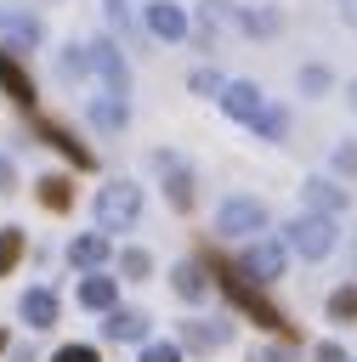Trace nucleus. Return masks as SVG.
Instances as JSON below:
<instances>
[{"label": "nucleus", "instance_id": "6e6552de", "mask_svg": "<svg viewBox=\"0 0 357 362\" xmlns=\"http://www.w3.org/2000/svg\"><path fill=\"white\" fill-rule=\"evenodd\" d=\"M221 107H227L238 124H255V119L266 113V96H261V85H249V79H232V85H227V96H221Z\"/></svg>", "mask_w": 357, "mask_h": 362}, {"label": "nucleus", "instance_id": "c9c22d12", "mask_svg": "<svg viewBox=\"0 0 357 362\" xmlns=\"http://www.w3.org/2000/svg\"><path fill=\"white\" fill-rule=\"evenodd\" d=\"M346 23H351V28H357V0H346Z\"/></svg>", "mask_w": 357, "mask_h": 362}, {"label": "nucleus", "instance_id": "9b49d317", "mask_svg": "<svg viewBox=\"0 0 357 362\" xmlns=\"http://www.w3.org/2000/svg\"><path fill=\"white\" fill-rule=\"evenodd\" d=\"M147 34L153 40H187V11L170 6V0H153L147 6Z\"/></svg>", "mask_w": 357, "mask_h": 362}, {"label": "nucleus", "instance_id": "f03ea898", "mask_svg": "<svg viewBox=\"0 0 357 362\" xmlns=\"http://www.w3.org/2000/svg\"><path fill=\"white\" fill-rule=\"evenodd\" d=\"M283 243H289V255H300V260H323V255H334V243H340L334 215H295V221L283 226Z\"/></svg>", "mask_w": 357, "mask_h": 362}, {"label": "nucleus", "instance_id": "e433bc0d", "mask_svg": "<svg viewBox=\"0 0 357 362\" xmlns=\"http://www.w3.org/2000/svg\"><path fill=\"white\" fill-rule=\"evenodd\" d=\"M346 102H351V107H357V79H351V85H346Z\"/></svg>", "mask_w": 357, "mask_h": 362}, {"label": "nucleus", "instance_id": "2f4dec72", "mask_svg": "<svg viewBox=\"0 0 357 362\" xmlns=\"http://www.w3.org/2000/svg\"><path fill=\"white\" fill-rule=\"evenodd\" d=\"M312 362H351V356H346V351L329 339V345H317V351H312Z\"/></svg>", "mask_w": 357, "mask_h": 362}, {"label": "nucleus", "instance_id": "6ab92c4d", "mask_svg": "<svg viewBox=\"0 0 357 362\" xmlns=\"http://www.w3.org/2000/svg\"><path fill=\"white\" fill-rule=\"evenodd\" d=\"M170 288H176L181 300H204V294H210V277H204L198 260H181V266L170 272Z\"/></svg>", "mask_w": 357, "mask_h": 362}, {"label": "nucleus", "instance_id": "7c9ffc66", "mask_svg": "<svg viewBox=\"0 0 357 362\" xmlns=\"http://www.w3.org/2000/svg\"><path fill=\"white\" fill-rule=\"evenodd\" d=\"M51 362H96V351H91V345H62Z\"/></svg>", "mask_w": 357, "mask_h": 362}, {"label": "nucleus", "instance_id": "4be33fe9", "mask_svg": "<svg viewBox=\"0 0 357 362\" xmlns=\"http://www.w3.org/2000/svg\"><path fill=\"white\" fill-rule=\"evenodd\" d=\"M238 28H244V34H278V28H283V17H278V11H266V6H255V11H238Z\"/></svg>", "mask_w": 357, "mask_h": 362}, {"label": "nucleus", "instance_id": "0eeeda50", "mask_svg": "<svg viewBox=\"0 0 357 362\" xmlns=\"http://www.w3.org/2000/svg\"><path fill=\"white\" fill-rule=\"evenodd\" d=\"M232 339V322H221V317H187L181 322V345L187 351H221Z\"/></svg>", "mask_w": 357, "mask_h": 362}, {"label": "nucleus", "instance_id": "39448f33", "mask_svg": "<svg viewBox=\"0 0 357 362\" xmlns=\"http://www.w3.org/2000/svg\"><path fill=\"white\" fill-rule=\"evenodd\" d=\"M283 260H289V243H278V238H255L249 249H244V277H255V283H278L283 277Z\"/></svg>", "mask_w": 357, "mask_h": 362}, {"label": "nucleus", "instance_id": "20e7f679", "mask_svg": "<svg viewBox=\"0 0 357 362\" xmlns=\"http://www.w3.org/2000/svg\"><path fill=\"white\" fill-rule=\"evenodd\" d=\"M215 232L221 238H261L266 232V204L261 198H227L215 209Z\"/></svg>", "mask_w": 357, "mask_h": 362}, {"label": "nucleus", "instance_id": "393cba45", "mask_svg": "<svg viewBox=\"0 0 357 362\" xmlns=\"http://www.w3.org/2000/svg\"><path fill=\"white\" fill-rule=\"evenodd\" d=\"M187 85H193V96H215V102H221V96H227V85H232V79H221V74H215V68H198V74H193V79H187Z\"/></svg>", "mask_w": 357, "mask_h": 362}, {"label": "nucleus", "instance_id": "9d476101", "mask_svg": "<svg viewBox=\"0 0 357 362\" xmlns=\"http://www.w3.org/2000/svg\"><path fill=\"white\" fill-rule=\"evenodd\" d=\"M0 40H6L0 51H34L40 45V17L34 11H6L0 17Z\"/></svg>", "mask_w": 357, "mask_h": 362}, {"label": "nucleus", "instance_id": "f704fd0d", "mask_svg": "<svg viewBox=\"0 0 357 362\" xmlns=\"http://www.w3.org/2000/svg\"><path fill=\"white\" fill-rule=\"evenodd\" d=\"M102 6H108V17H113V23H125V0H102Z\"/></svg>", "mask_w": 357, "mask_h": 362}, {"label": "nucleus", "instance_id": "c85d7f7f", "mask_svg": "<svg viewBox=\"0 0 357 362\" xmlns=\"http://www.w3.org/2000/svg\"><path fill=\"white\" fill-rule=\"evenodd\" d=\"M142 362H181V345H170V339H147V345H142Z\"/></svg>", "mask_w": 357, "mask_h": 362}, {"label": "nucleus", "instance_id": "f8f14e48", "mask_svg": "<svg viewBox=\"0 0 357 362\" xmlns=\"http://www.w3.org/2000/svg\"><path fill=\"white\" fill-rule=\"evenodd\" d=\"M34 130H40V141H51V147H57L62 158H74L79 170H91V164H96V158H91V147H79V141H74V136H68L57 119H34Z\"/></svg>", "mask_w": 357, "mask_h": 362}, {"label": "nucleus", "instance_id": "dca6fc26", "mask_svg": "<svg viewBox=\"0 0 357 362\" xmlns=\"http://www.w3.org/2000/svg\"><path fill=\"white\" fill-rule=\"evenodd\" d=\"M17 311H23L28 328H51V322H57V294H51V288H28V294L17 300Z\"/></svg>", "mask_w": 357, "mask_h": 362}, {"label": "nucleus", "instance_id": "a878e982", "mask_svg": "<svg viewBox=\"0 0 357 362\" xmlns=\"http://www.w3.org/2000/svg\"><path fill=\"white\" fill-rule=\"evenodd\" d=\"M68 198H74V192H68L62 175H40V204H45V209H68Z\"/></svg>", "mask_w": 357, "mask_h": 362}, {"label": "nucleus", "instance_id": "412c9836", "mask_svg": "<svg viewBox=\"0 0 357 362\" xmlns=\"http://www.w3.org/2000/svg\"><path fill=\"white\" fill-rule=\"evenodd\" d=\"M57 74H62L68 85H74V79H85V74H91V45H85V51H79V45H62V57H57Z\"/></svg>", "mask_w": 357, "mask_h": 362}, {"label": "nucleus", "instance_id": "ddd939ff", "mask_svg": "<svg viewBox=\"0 0 357 362\" xmlns=\"http://www.w3.org/2000/svg\"><path fill=\"white\" fill-rule=\"evenodd\" d=\"M300 198H306V209H312V215H340V209H346V187L323 181V175H312V181L300 187Z\"/></svg>", "mask_w": 357, "mask_h": 362}, {"label": "nucleus", "instance_id": "f257e3e1", "mask_svg": "<svg viewBox=\"0 0 357 362\" xmlns=\"http://www.w3.org/2000/svg\"><path fill=\"white\" fill-rule=\"evenodd\" d=\"M215 272H221V288H227V300H232L238 311H249L261 328H278V334H289L283 311H278V305L261 294V283H249V277H244V266H238V272H232V266H215Z\"/></svg>", "mask_w": 357, "mask_h": 362}, {"label": "nucleus", "instance_id": "2eb2a0df", "mask_svg": "<svg viewBox=\"0 0 357 362\" xmlns=\"http://www.w3.org/2000/svg\"><path fill=\"white\" fill-rule=\"evenodd\" d=\"M108 255H113L108 232H79V238L68 243V260H74V266H85V272H96V266H102Z\"/></svg>", "mask_w": 357, "mask_h": 362}, {"label": "nucleus", "instance_id": "7ed1b4c3", "mask_svg": "<svg viewBox=\"0 0 357 362\" xmlns=\"http://www.w3.org/2000/svg\"><path fill=\"white\" fill-rule=\"evenodd\" d=\"M136 215H142V187L113 181L96 192V226L102 232H125V226H136Z\"/></svg>", "mask_w": 357, "mask_h": 362}, {"label": "nucleus", "instance_id": "4c0bfd02", "mask_svg": "<svg viewBox=\"0 0 357 362\" xmlns=\"http://www.w3.org/2000/svg\"><path fill=\"white\" fill-rule=\"evenodd\" d=\"M0 351H6V328H0Z\"/></svg>", "mask_w": 357, "mask_h": 362}, {"label": "nucleus", "instance_id": "cd10ccee", "mask_svg": "<svg viewBox=\"0 0 357 362\" xmlns=\"http://www.w3.org/2000/svg\"><path fill=\"white\" fill-rule=\"evenodd\" d=\"M119 272H125V277H147V272H153V255H147V249H125V255H119Z\"/></svg>", "mask_w": 357, "mask_h": 362}, {"label": "nucleus", "instance_id": "b1692460", "mask_svg": "<svg viewBox=\"0 0 357 362\" xmlns=\"http://www.w3.org/2000/svg\"><path fill=\"white\" fill-rule=\"evenodd\" d=\"M329 317L334 322H357V283H346V288L329 294Z\"/></svg>", "mask_w": 357, "mask_h": 362}, {"label": "nucleus", "instance_id": "a211bd4d", "mask_svg": "<svg viewBox=\"0 0 357 362\" xmlns=\"http://www.w3.org/2000/svg\"><path fill=\"white\" fill-rule=\"evenodd\" d=\"M125 119H130V102H125L119 90H108V96L91 102V124H96V130H125Z\"/></svg>", "mask_w": 357, "mask_h": 362}, {"label": "nucleus", "instance_id": "5701e85b", "mask_svg": "<svg viewBox=\"0 0 357 362\" xmlns=\"http://www.w3.org/2000/svg\"><path fill=\"white\" fill-rule=\"evenodd\" d=\"M249 130H255V136H266V141H283V130H289V113L266 102V113H261V119H255Z\"/></svg>", "mask_w": 357, "mask_h": 362}, {"label": "nucleus", "instance_id": "bb28decb", "mask_svg": "<svg viewBox=\"0 0 357 362\" xmlns=\"http://www.w3.org/2000/svg\"><path fill=\"white\" fill-rule=\"evenodd\" d=\"M17 260H23V232H17V226H6V232H0V277H6Z\"/></svg>", "mask_w": 357, "mask_h": 362}, {"label": "nucleus", "instance_id": "423d86ee", "mask_svg": "<svg viewBox=\"0 0 357 362\" xmlns=\"http://www.w3.org/2000/svg\"><path fill=\"white\" fill-rule=\"evenodd\" d=\"M91 68L102 74V85H108V90H119V96L130 90V68H125V57H119V45H113V40H91Z\"/></svg>", "mask_w": 357, "mask_h": 362}, {"label": "nucleus", "instance_id": "473e14b6", "mask_svg": "<svg viewBox=\"0 0 357 362\" xmlns=\"http://www.w3.org/2000/svg\"><path fill=\"white\" fill-rule=\"evenodd\" d=\"M17 187V170H11V158H0V192H11Z\"/></svg>", "mask_w": 357, "mask_h": 362}, {"label": "nucleus", "instance_id": "aec40b11", "mask_svg": "<svg viewBox=\"0 0 357 362\" xmlns=\"http://www.w3.org/2000/svg\"><path fill=\"white\" fill-rule=\"evenodd\" d=\"M113 294H119L113 277H85L79 283V305H91V311H113Z\"/></svg>", "mask_w": 357, "mask_h": 362}, {"label": "nucleus", "instance_id": "1a4fd4ad", "mask_svg": "<svg viewBox=\"0 0 357 362\" xmlns=\"http://www.w3.org/2000/svg\"><path fill=\"white\" fill-rule=\"evenodd\" d=\"M153 164L164 170V198H170L176 209H193V170H187L176 153H153Z\"/></svg>", "mask_w": 357, "mask_h": 362}, {"label": "nucleus", "instance_id": "72a5a7b5", "mask_svg": "<svg viewBox=\"0 0 357 362\" xmlns=\"http://www.w3.org/2000/svg\"><path fill=\"white\" fill-rule=\"evenodd\" d=\"M334 164H340V170H357V147H340V153H334Z\"/></svg>", "mask_w": 357, "mask_h": 362}, {"label": "nucleus", "instance_id": "c756f323", "mask_svg": "<svg viewBox=\"0 0 357 362\" xmlns=\"http://www.w3.org/2000/svg\"><path fill=\"white\" fill-rule=\"evenodd\" d=\"M300 90L306 96H323L329 90V68H300Z\"/></svg>", "mask_w": 357, "mask_h": 362}, {"label": "nucleus", "instance_id": "f3484780", "mask_svg": "<svg viewBox=\"0 0 357 362\" xmlns=\"http://www.w3.org/2000/svg\"><path fill=\"white\" fill-rule=\"evenodd\" d=\"M102 334L108 339H130V345H147V317L142 311H108V322H102Z\"/></svg>", "mask_w": 357, "mask_h": 362}, {"label": "nucleus", "instance_id": "4468645a", "mask_svg": "<svg viewBox=\"0 0 357 362\" xmlns=\"http://www.w3.org/2000/svg\"><path fill=\"white\" fill-rule=\"evenodd\" d=\"M0 90H6L17 107H34V79L23 74V62H17L11 51H0Z\"/></svg>", "mask_w": 357, "mask_h": 362}]
</instances>
